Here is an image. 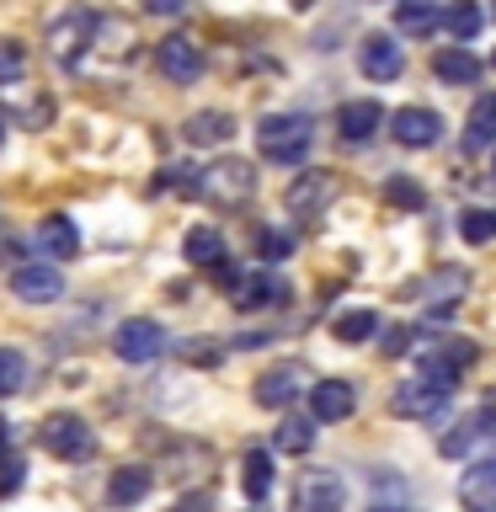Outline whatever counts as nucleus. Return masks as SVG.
Instances as JSON below:
<instances>
[{
  "label": "nucleus",
  "instance_id": "obj_32",
  "mask_svg": "<svg viewBox=\"0 0 496 512\" xmlns=\"http://www.w3.org/2000/svg\"><path fill=\"white\" fill-rule=\"evenodd\" d=\"M459 235L470 240V246H486V240H496V214H491V208H464V214H459Z\"/></svg>",
  "mask_w": 496,
  "mask_h": 512
},
{
  "label": "nucleus",
  "instance_id": "obj_21",
  "mask_svg": "<svg viewBox=\"0 0 496 512\" xmlns=\"http://www.w3.org/2000/svg\"><path fill=\"white\" fill-rule=\"evenodd\" d=\"M416 294H427V310L432 315H448L459 304V294H464V272L459 267H438V272H432V283H422Z\"/></svg>",
  "mask_w": 496,
  "mask_h": 512
},
{
  "label": "nucleus",
  "instance_id": "obj_28",
  "mask_svg": "<svg viewBox=\"0 0 496 512\" xmlns=\"http://www.w3.org/2000/svg\"><path fill=\"white\" fill-rule=\"evenodd\" d=\"M310 443H315V422H304V416H283L278 432H272L278 454H310Z\"/></svg>",
  "mask_w": 496,
  "mask_h": 512
},
{
  "label": "nucleus",
  "instance_id": "obj_24",
  "mask_svg": "<svg viewBox=\"0 0 496 512\" xmlns=\"http://www.w3.org/2000/svg\"><path fill=\"white\" fill-rule=\"evenodd\" d=\"M182 251H187L192 267H219L224 262V235L214 230V224H192L187 240H182Z\"/></svg>",
  "mask_w": 496,
  "mask_h": 512
},
{
  "label": "nucleus",
  "instance_id": "obj_23",
  "mask_svg": "<svg viewBox=\"0 0 496 512\" xmlns=\"http://www.w3.org/2000/svg\"><path fill=\"white\" fill-rule=\"evenodd\" d=\"M182 134H187V144H224L235 134V118H230V112H219V107H208V112H192Z\"/></svg>",
  "mask_w": 496,
  "mask_h": 512
},
{
  "label": "nucleus",
  "instance_id": "obj_36",
  "mask_svg": "<svg viewBox=\"0 0 496 512\" xmlns=\"http://www.w3.org/2000/svg\"><path fill=\"white\" fill-rule=\"evenodd\" d=\"M256 251H262V262H283V256L294 251V235H283V230H262V235H256Z\"/></svg>",
  "mask_w": 496,
  "mask_h": 512
},
{
  "label": "nucleus",
  "instance_id": "obj_1",
  "mask_svg": "<svg viewBox=\"0 0 496 512\" xmlns=\"http://www.w3.org/2000/svg\"><path fill=\"white\" fill-rule=\"evenodd\" d=\"M310 144H315V123L304 118V112H272V118H262V128H256V150L267 160H278V166H299V160L310 155Z\"/></svg>",
  "mask_w": 496,
  "mask_h": 512
},
{
  "label": "nucleus",
  "instance_id": "obj_38",
  "mask_svg": "<svg viewBox=\"0 0 496 512\" xmlns=\"http://www.w3.org/2000/svg\"><path fill=\"white\" fill-rule=\"evenodd\" d=\"M182 358H187V363H203V368H208V363H219L224 352H219L214 342H208V336H198V342H187V347H182Z\"/></svg>",
  "mask_w": 496,
  "mask_h": 512
},
{
  "label": "nucleus",
  "instance_id": "obj_26",
  "mask_svg": "<svg viewBox=\"0 0 496 512\" xmlns=\"http://www.w3.org/2000/svg\"><path fill=\"white\" fill-rule=\"evenodd\" d=\"M438 22H443V11L432 6V0H400V6H395V27L411 32V38H427Z\"/></svg>",
  "mask_w": 496,
  "mask_h": 512
},
{
  "label": "nucleus",
  "instance_id": "obj_31",
  "mask_svg": "<svg viewBox=\"0 0 496 512\" xmlns=\"http://www.w3.org/2000/svg\"><path fill=\"white\" fill-rule=\"evenodd\" d=\"M480 22H486V16H480L475 0H454V6L443 11V27L454 32V43H470L475 32H480Z\"/></svg>",
  "mask_w": 496,
  "mask_h": 512
},
{
  "label": "nucleus",
  "instance_id": "obj_40",
  "mask_svg": "<svg viewBox=\"0 0 496 512\" xmlns=\"http://www.w3.org/2000/svg\"><path fill=\"white\" fill-rule=\"evenodd\" d=\"M144 11H150V16H182L187 0H144Z\"/></svg>",
  "mask_w": 496,
  "mask_h": 512
},
{
  "label": "nucleus",
  "instance_id": "obj_20",
  "mask_svg": "<svg viewBox=\"0 0 496 512\" xmlns=\"http://www.w3.org/2000/svg\"><path fill=\"white\" fill-rule=\"evenodd\" d=\"M326 198H331V176L326 171H304L299 182L283 192L288 214H315V208H326Z\"/></svg>",
  "mask_w": 496,
  "mask_h": 512
},
{
  "label": "nucleus",
  "instance_id": "obj_8",
  "mask_svg": "<svg viewBox=\"0 0 496 512\" xmlns=\"http://www.w3.org/2000/svg\"><path fill=\"white\" fill-rule=\"evenodd\" d=\"M112 352H118L123 363H155L160 352H166V331H160V320H123L118 331H112Z\"/></svg>",
  "mask_w": 496,
  "mask_h": 512
},
{
  "label": "nucleus",
  "instance_id": "obj_4",
  "mask_svg": "<svg viewBox=\"0 0 496 512\" xmlns=\"http://www.w3.org/2000/svg\"><path fill=\"white\" fill-rule=\"evenodd\" d=\"M448 400H454V390L422 374V379H406V384L390 395V411H395V416H416V422H432V416L448 411Z\"/></svg>",
  "mask_w": 496,
  "mask_h": 512
},
{
  "label": "nucleus",
  "instance_id": "obj_2",
  "mask_svg": "<svg viewBox=\"0 0 496 512\" xmlns=\"http://www.w3.org/2000/svg\"><path fill=\"white\" fill-rule=\"evenodd\" d=\"M96 22H102V16H91L86 6L59 11L54 22H48V54H54L59 64H80L86 48H96Z\"/></svg>",
  "mask_w": 496,
  "mask_h": 512
},
{
  "label": "nucleus",
  "instance_id": "obj_15",
  "mask_svg": "<svg viewBox=\"0 0 496 512\" xmlns=\"http://www.w3.org/2000/svg\"><path fill=\"white\" fill-rule=\"evenodd\" d=\"M310 411H315V422H347V416L358 411V395H352L347 379H315L310 384Z\"/></svg>",
  "mask_w": 496,
  "mask_h": 512
},
{
  "label": "nucleus",
  "instance_id": "obj_6",
  "mask_svg": "<svg viewBox=\"0 0 496 512\" xmlns=\"http://www.w3.org/2000/svg\"><path fill=\"white\" fill-rule=\"evenodd\" d=\"M38 443L48 448V454H59V459H91V427L80 422L75 411L48 416V422L38 427Z\"/></svg>",
  "mask_w": 496,
  "mask_h": 512
},
{
  "label": "nucleus",
  "instance_id": "obj_9",
  "mask_svg": "<svg viewBox=\"0 0 496 512\" xmlns=\"http://www.w3.org/2000/svg\"><path fill=\"white\" fill-rule=\"evenodd\" d=\"M155 64L166 80H176V86H192V80L203 75V48L192 43L187 32H171V38L155 43Z\"/></svg>",
  "mask_w": 496,
  "mask_h": 512
},
{
  "label": "nucleus",
  "instance_id": "obj_19",
  "mask_svg": "<svg viewBox=\"0 0 496 512\" xmlns=\"http://www.w3.org/2000/svg\"><path fill=\"white\" fill-rule=\"evenodd\" d=\"M496 144V91L475 96L470 118H464V150H491Z\"/></svg>",
  "mask_w": 496,
  "mask_h": 512
},
{
  "label": "nucleus",
  "instance_id": "obj_35",
  "mask_svg": "<svg viewBox=\"0 0 496 512\" xmlns=\"http://www.w3.org/2000/svg\"><path fill=\"white\" fill-rule=\"evenodd\" d=\"M384 198H390L395 208H422L427 198H422V187L411 182V176H390V187H384Z\"/></svg>",
  "mask_w": 496,
  "mask_h": 512
},
{
  "label": "nucleus",
  "instance_id": "obj_30",
  "mask_svg": "<svg viewBox=\"0 0 496 512\" xmlns=\"http://www.w3.org/2000/svg\"><path fill=\"white\" fill-rule=\"evenodd\" d=\"M336 342H347V347H358V342H368V336L379 331V315L374 310H347V315H336Z\"/></svg>",
  "mask_w": 496,
  "mask_h": 512
},
{
  "label": "nucleus",
  "instance_id": "obj_29",
  "mask_svg": "<svg viewBox=\"0 0 496 512\" xmlns=\"http://www.w3.org/2000/svg\"><path fill=\"white\" fill-rule=\"evenodd\" d=\"M491 422H496V411H480V416H470V422H464L459 432H448V438L438 443V454H448V459H454V454H470V443H475V438H486Z\"/></svg>",
  "mask_w": 496,
  "mask_h": 512
},
{
  "label": "nucleus",
  "instance_id": "obj_42",
  "mask_svg": "<svg viewBox=\"0 0 496 512\" xmlns=\"http://www.w3.org/2000/svg\"><path fill=\"white\" fill-rule=\"evenodd\" d=\"M406 347H411V331H390V342H384V352H390V358H400Z\"/></svg>",
  "mask_w": 496,
  "mask_h": 512
},
{
  "label": "nucleus",
  "instance_id": "obj_45",
  "mask_svg": "<svg viewBox=\"0 0 496 512\" xmlns=\"http://www.w3.org/2000/svg\"><path fill=\"white\" fill-rule=\"evenodd\" d=\"M0 139H6V128H0Z\"/></svg>",
  "mask_w": 496,
  "mask_h": 512
},
{
  "label": "nucleus",
  "instance_id": "obj_7",
  "mask_svg": "<svg viewBox=\"0 0 496 512\" xmlns=\"http://www.w3.org/2000/svg\"><path fill=\"white\" fill-rule=\"evenodd\" d=\"M294 512H347V486L336 470H304L294 486Z\"/></svg>",
  "mask_w": 496,
  "mask_h": 512
},
{
  "label": "nucleus",
  "instance_id": "obj_34",
  "mask_svg": "<svg viewBox=\"0 0 496 512\" xmlns=\"http://www.w3.org/2000/svg\"><path fill=\"white\" fill-rule=\"evenodd\" d=\"M22 75H27V48L16 38H0V86H11Z\"/></svg>",
  "mask_w": 496,
  "mask_h": 512
},
{
  "label": "nucleus",
  "instance_id": "obj_22",
  "mask_svg": "<svg viewBox=\"0 0 496 512\" xmlns=\"http://www.w3.org/2000/svg\"><path fill=\"white\" fill-rule=\"evenodd\" d=\"M38 240H43L48 256H59V262H70V256L80 251V230H75L70 214H48L43 230H38Z\"/></svg>",
  "mask_w": 496,
  "mask_h": 512
},
{
  "label": "nucleus",
  "instance_id": "obj_39",
  "mask_svg": "<svg viewBox=\"0 0 496 512\" xmlns=\"http://www.w3.org/2000/svg\"><path fill=\"white\" fill-rule=\"evenodd\" d=\"M198 166H171V176H166V187H176V192H198Z\"/></svg>",
  "mask_w": 496,
  "mask_h": 512
},
{
  "label": "nucleus",
  "instance_id": "obj_11",
  "mask_svg": "<svg viewBox=\"0 0 496 512\" xmlns=\"http://www.w3.org/2000/svg\"><path fill=\"white\" fill-rule=\"evenodd\" d=\"M11 294L27 299V304H54L64 294V278H59V267H48V262H22L11 272Z\"/></svg>",
  "mask_w": 496,
  "mask_h": 512
},
{
  "label": "nucleus",
  "instance_id": "obj_44",
  "mask_svg": "<svg viewBox=\"0 0 496 512\" xmlns=\"http://www.w3.org/2000/svg\"><path fill=\"white\" fill-rule=\"evenodd\" d=\"M491 16H496V0H491Z\"/></svg>",
  "mask_w": 496,
  "mask_h": 512
},
{
  "label": "nucleus",
  "instance_id": "obj_3",
  "mask_svg": "<svg viewBox=\"0 0 496 512\" xmlns=\"http://www.w3.org/2000/svg\"><path fill=\"white\" fill-rule=\"evenodd\" d=\"M256 192V171H251V160H214V166H203L198 176V198L208 203H219V208H235V203H246Z\"/></svg>",
  "mask_w": 496,
  "mask_h": 512
},
{
  "label": "nucleus",
  "instance_id": "obj_5",
  "mask_svg": "<svg viewBox=\"0 0 496 512\" xmlns=\"http://www.w3.org/2000/svg\"><path fill=\"white\" fill-rule=\"evenodd\" d=\"M416 358H422V374H427V379H438V384H448V390H454L459 374L480 358V352H475V342H464V336H443L438 347H422Z\"/></svg>",
  "mask_w": 496,
  "mask_h": 512
},
{
  "label": "nucleus",
  "instance_id": "obj_43",
  "mask_svg": "<svg viewBox=\"0 0 496 512\" xmlns=\"http://www.w3.org/2000/svg\"><path fill=\"white\" fill-rule=\"evenodd\" d=\"M11 443V422H0V448H6Z\"/></svg>",
  "mask_w": 496,
  "mask_h": 512
},
{
  "label": "nucleus",
  "instance_id": "obj_10",
  "mask_svg": "<svg viewBox=\"0 0 496 512\" xmlns=\"http://www.w3.org/2000/svg\"><path fill=\"white\" fill-rule=\"evenodd\" d=\"M304 384H310V368H304V363H278V368H267V374L256 379V406L283 411L288 400L304 390Z\"/></svg>",
  "mask_w": 496,
  "mask_h": 512
},
{
  "label": "nucleus",
  "instance_id": "obj_16",
  "mask_svg": "<svg viewBox=\"0 0 496 512\" xmlns=\"http://www.w3.org/2000/svg\"><path fill=\"white\" fill-rule=\"evenodd\" d=\"M288 299V283L272 278V272H246V278L230 283V304L235 310H267V304Z\"/></svg>",
  "mask_w": 496,
  "mask_h": 512
},
{
  "label": "nucleus",
  "instance_id": "obj_25",
  "mask_svg": "<svg viewBox=\"0 0 496 512\" xmlns=\"http://www.w3.org/2000/svg\"><path fill=\"white\" fill-rule=\"evenodd\" d=\"M144 491H150V470H139V464L112 470V480H107V502L112 507H134V502H144Z\"/></svg>",
  "mask_w": 496,
  "mask_h": 512
},
{
  "label": "nucleus",
  "instance_id": "obj_33",
  "mask_svg": "<svg viewBox=\"0 0 496 512\" xmlns=\"http://www.w3.org/2000/svg\"><path fill=\"white\" fill-rule=\"evenodd\" d=\"M27 379V358L16 347H0V395H16Z\"/></svg>",
  "mask_w": 496,
  "mask_h": 512
},
{
  "label": "nucleus",
  "instance_id": "obj_17",
  "mask_svg": "<svg viewBox=\"0 0 496 512\" xmlns=\"http://www.w3.org/2000/svg\"><path fill=\"white\" fill-rule=\"evenodd\" d=\"M459 496L470 512H496V459H480L459 475Z\"/></svg>",
  "mask_w": 496,
  "mask_h": 512
},
{
  "label": "nucleus",
  "instance_id": "obj_41",
  "mask_svg": "<svg viewBox=\"0 0 496 512\" xmlns=\"http://www.w3.org/2000/svg\"><path fill=\"white\" fill-rule=\"evenodd\" d=\"M208 507H214V502H208V496L198 491V496H182V502H176L171 512H208Z\"/></svg>",
  "mask_w": 496,
  "mask_h": 512
},
{
  "label": "nucleus",
  "instance_id": "obj_37",
  "mask_svg": "<svg viewBox=\"0 0 496 512\" xmlns=\"http://www.w3.org/2000/svg\"><path fill=\"white\" fill-rule=\"evenodd\" d=\"M22 480H27V464L16 454H6V459H0V496H16V491H22Z\"/></svg>",
  "mask_w": 496,
  "mask_h": 512
},
{
  "label": "nucleus",
  "instance_id": "obj_27",
  "mask_svg": "<svg viewBox=\"0 0 496 512\" xmlns=\"http://www.w3.org/2000/svg\"><path fill=\"white\" fill-rule=\"evenodd\" d=\"M240 486H246L251 502H262V496L272 491V454H262V448H251V454L240 459Z\"/></svg>",
  "mask_w": 496,
  "mask_h": 512
},
{
  "label": "nucleus",
  "instance_id": "obj_13",
  "mask_svg": "<svg viewBox=\"0 0 496 512\" xmlns=\"http://www.w3.org/2000/svg\"><path fill=\"white\" fill-rule=\"evenodd\" d=\"M358 70L368 80H395L400 70H406V54H400V43L390 38V32H368L363 48H358Z\"/></svg>",
  "mask_w": 496,
  "mask_h": 512
},
{
  "label": "nucleus",
  "instance_id": "obj_46",
  "mask_svg": "<svg viewBox=\"0 0 496 512\" xmlns=\"http://www.w3.org/2000/svg\"><path fill=\"white\" fill-rule=\"evenodd\" d=\"M491 64H496V54H491Z\"/></svg>",
  "mask_w": 496,
  "mask_h": 512
},
{
  "label": "nucleus",
  "instance_id": "obj_18",
  "mask_svg": "<svg viewBox=\"0 0 496 512\" xmlns=\"http://www.w3.org/2000/svg\"><path fill=\"white\" fill-rule=\"evenodd\" d=\"M432 75H438L443 86H475V80H480V59L464 43L438 48V54H432Z\"/></svg>",
  "mask_w": 496,
  "mask_h": 512
},
{
  "label": "nucleus",
  "instance_id": "obj_14",
  "mask_svg": "<svg viewBox=\"0 0 496 512\" xmlns=\"http://www.w3.org/2000/svg\"><path fill=\"white\" fill-rule=\"evenodd\" d=\"M379 128H384V107L374 102V96H358V102L336 107V134H342L347 144H368Z\"/></svg>",
  "mask_w": 496,
  "mask_h": 512
},
{
  "label": "nucleus",
  "instance_id": "obj_12",
  "mask_svg": "<svg viewBox=\"0 0 496 512\" xmlns=\"http://www.w3.org/2000/svg\"><path fill=\"white\" fill-rule=\"evenodd\" d=\"M390 128H395V139L406 144V150H432V144L443 139V118L432 107H400L390 118Z\"/></svg>",
  "mask_w": 496,
  "mask_h": 512
}]
</instances>
